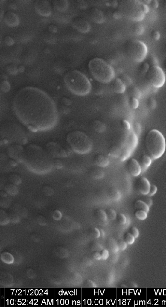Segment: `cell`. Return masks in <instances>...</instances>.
<instances>
[{
	"label": "cell",
	"instance_id": "obj_1",
	"mask_svg": "<svg viewBox=\"0 0 166 307\" xmlns=\"http://www.w3.org/2000/svg\"><path fill=\"white\" fill-rule=\"evenodd\" d=\"M14 108L19 120L33 132L50 129L58 120L55 103L37 88L28 87L20 90L14 99Z\"/></svg>",
	"mask_w": 166,
	"mask_h": 307
},
{
	"label": "cell",
	"instance_id": "obj_2",
	"mask_svg": "<svg viewBox=\"0 0 166 307\" xmlns=\"http://www.w3.org/2000/svg\"><path fill=\"white\" fill-rule=\"evenodd\" d=\"M52 156L41 147L31 145L24 151L23 160L28 168L38 174H45L50 172L53 166Z\"/></svg>",
	"mask_w": 166,
	"mask_h": 307
},
{
	"label": "cell",
	"instance_id": "obj_3",
	"mask_svg": "<svg viewBox=\"0 0 166 307\" xmlns=\"http://www.w3.org/2000/svg\"><path fill=\"white\" fill-rule=\"evenodd\" d=\"M64 80L68 89L75 95L86 96L91 90V84L89 79L79 71L68 72L65 75Z\"/></svg>",
	"mask_w": 166,
	"mask_h": 307
},
{
	"label": "cell",
	"instance_id": "obj_4",
	"mask_svg": "<svg viewBox=\"0 0 166 307\" xmlns=\"http://www.w3.org/2000/svg\"><path fill=\"white\" fill-rule=\"evenodd\" d=\"M88 67L92 77L100 83H109L114 77L115 72L112 67L100 58H95L90 60Z\"/></svg>",
	"mask_w": 166,
	"mask_h": 307
},
{
	"label": "cell",
	"instance_id": "obj_5",
	"mask_svg": "<svg viewBox=\"0 0 166 307\" xmlns=\"http://www.w3.org/2000/svg\"><path fill=\"white\" fill-rule=\"evenodd\" d=\"M145 146L152 159H159L164 154L165 150L166 142L164 135L157 130H150L146 136Z\"/></svg>",
	"mask_w": 166,
	"mask_h": 307
},
{
	"label": "cell",
	"instance_id": "obj_6",
	"mask_svg": "<svg viewBox=\"0 0 166 307\" xmlns=\"http://www.w3.org/2000/svg\"><path fill=\"white\" fill-rule=\"evenodd\" d=\"M67 140L75 152L80 154L88 153L91 150L92 142L85 133L80 131H74L68 134Z\"/></svg>",
	"mask_w": 166,
	"mask_h": 307
},
{
	"label": "cell",
	"instance_id": "obj_7",
	"mask_svg": "<svg viewBox=\"0 0 166 307\" xmlns=\"http://www.w3.org/2000/svg\"><path fill=\"white\" fill-rule=\"evenodd\" d=\"M144 3L138 0L124 1L120 2L119 10L125 17L136 22L143 20L146 14L143 9Z\"/></svg>",
	"mask_w": 166,
	"mask_h": 307
},
{
	"label": "cell",
	"instance_id": "obj_8",
	"mask_svg": "<svg viewBox=\"0 0 166 307\" xmlns=\"http://www.w3.org/2000/svg\"><path fill=\"white\" fill-rule=\"evenodd\" d=\"M126 53L133 61L137 63L142 62L147 54V48L144 42L133 40L130 41L126 47Z\"/></svg>",
	"mask_w": 166,
	"mask_h": 307
},
{
	"label": "cell",
	"instance_id": "obj_9",
	"mask_svg": "<svg viewBox=\"0 0 166 307\" xmlns=\"http://www.w3.org/2000/svg\"><path fill=\"white\" fill-rule=\"evenodd\" d=\"M146 74L148 81L153 87L159 88L163 86L165 80V75L159 66H151Z\"/></svg>",
	"mask_w": 166,
	"mask_h": 307
},
{
	"label": "cell",
	"instance_id": "obj_10",
	"mask_svg": "<svg viewBox=\"0 0 166 307\" xmlns=\"http://www.w3.org/2000/svg\"><path fill=\"white\" fill-rule=\"evenodd\" d=\"M34 7L36 12L41 16L48 17L52 14V6L50 2L46 0L36 1Z\"/></svg>",
	"mask_w": 166,
	"mask_h": 307
},
{
	"label": "cell",
	"instance_id": "obj_11",
	"mask_svg": "<svg viewBox=\"0 0 166 307\" xmlns=\"http://www.w3.org/2000/svg\"><path fill=\"white\" fill-rule=\"evenodd\" d=\"M47 151L52 157H65L68 156L67 152L54 142H50L46 146Z\"/></svg>",
	"mask_w": 166,
	"mask_h": 307
},
{
	"label": "cell",
	"instance_id": "obj_12",
	"mask_svg": "<svg viewBox=\"0 0 166 307\" xmlns=\"http://www.w3.org/2000/svg\"><path fill=\"white\" fill-rule=\"evenodd\" d=\"M4 21L6 25L11 27H17L20 23L19 16L12 11H8L5 14Z\"/></svg>",
	"mask_w": 166,
	"mask_h": 307
},
{
	"label": "cell",
	"instance_id": "obj_13",
	"mask_svg": "<svg viewBox=\"0 0 166 307\" xmlns=\"http://www.w3.org/2000/svg\"><path fill=\"white\" fill-rule=\"evenodd\" d=\"M72 26L78 31L83 33L89 32L90 29L89 24L86 20L80 18L75 19L72 23Z\"/></svg>",
	"mask_w": 166,
	"mask_h": 307
},
{
	"label": "cell",
	"instance_id": "obj_14",
	"mask_svg": "<svg viewBox=\"0 0 166 307\" xmlns=\"http://www.w3.org/2000/svg\"><path fill=\"white\" fill-rule=\"evenodd\" d=\"M19 145H12L8 148V152L11 157L17 160H23L24 151Z\"/></svg>",
	"mask_w": 166,
	"mask_h": 307
},
{
	"label": "cell",
	"instance_id": "obj_15",
	"mask_svg": "<svg viewBox=\"0 0 166 307\" xmlns=\"http://www.w3.org/2000/svg\"><path fill=\"white\" fill-rule=\"evenodd\" d=\"M127 167L129 172L134 177H137L141 172L140 165L135 159H132L129 160L127 164Z\"/></svg>",
	"mask_w": 166,
	"mask_h": 307
},
{
	"label": "cell",
	"instance_id": "obj_16",
	"mask_svg": "<svg viewBox=\"0 0 166 307\" xmlns=\"http://www.w3.org/2000/svg\"><path fill=\"white\" fill-rule=\"evenodd\" d=\"M149 181L146 178H141L139 179L137 183V188L139 192L144 195L148 194L150 187Z\"/></svg>",
	"mask_w": 166,
	"mask_h": 307
},
{
	"label": "cell",
	"instance_id": "obj_17",
	"mask_svg": "<svg viewBox=\"0 0 166 307\" xmlns=\"http://www.w3.org/2000/svg\"><path fill=\"white\" fill-rule=\"evenodd\" d=\"M95 162L96 165L102 168L107 166L109 163V160L105 155L99 154L95 156Z\"/></svg>",
	"mask_w": 166,
	"mask_h": 307
},
{
	"label": "cell",
	"instance_id": "obj_18",
	"mask_svg": "<svg viewBox=\"0 0 166 307\" xmlns=\"http://www.w3.org/2000/svg\"><path fill=\"white\" fill-rule=\"evenodd\" d=\"M151 158L147 155H144L141 160V172L146 171L151 164Z\"/></svg>",
	"mask_w": 166,
	"mask_h": 307
},
{
	"label": "cell",
	"instance_id": "obj_19",
	"mask_svg": "<svg viewBox=\"0 0 166 307\" xmlns=\"http://www.w3.org/2000/svg\"><path fill=\"white\" fill-rule=\"evenodd\" d=\"M54 5L57 11L60 12H63L67 10L69 4L67 1L57 0L54 1Z\"/></svg>",
	"mask_w": 166,
	"mask_h": 307
},
{
	"label": "cell",
	"instance_id": "obj_20",
	"mask_svg": "<svg viewBox=\"0 0 166 307\" xmlns=\"http://www.w3.org/2000/svg\"><path fill=\"white\" fill-rule=\"evenodd\" d=\"M8 194L5 192L1 193V206L4 208H7L10 206L12 202V199L8 196Z\"/></svg>",
	"mask_w": 166,
	"mask_h": 307
},
{
	"label": "cell",
	"instance_id": "obj_21",
	"mask_svg": "<svg viewBox=\"0 0 166 307\" xmlns=\"http://www.w3.org/2000/svg\"><path fill=\"white\" fill-rule=\"evenodd\" d=\"M4 190L5 193L11 196H16L19 193V189L16 185L11 183L5 185Z\"/></svg>",
	"mask_w": 166,
	"mask_h": 307
},
{
	"label": "cell",
	"instance_id": "obj_22",
	"mask_svg": "<svg viewBox=\"0 0 166 307\" xmlns=\"http://www.w3.org/2000/svg\"><path fill=\"white\" fill-rule=\"evenodd\" d=\"M114 88L116 92L119 93H122L125 92L126 86L121 79L117 78L115 81Z\"/></svg>",
	"mask_w": 166,
	"mask_h": 307
},
{
	"label": "cell",
	"instance_id": "obj_23",
	"mask_svg": "<svg viewBox=\"0 0 166 307\" xmlns=\"http://www.w3.org/2000/svg\"><path fill=\"white\" fill-rule=\"evenodd\" d=\"M135 208L138 210H141L147 212V213L149 211L150 207L146 203L142 200H137L134 203Z\"/></svg>",
	"mask_w": 166,
	"mask_h": 307
},
{
	"label": "cell",
	"instance_id": "obj_24",
	"mask_svg": "<svg viewBox=\"0 0 166 307\" xmlns=\"http://www.w3.org/2000/svg\"><path fill=\"white\" fill-rule=\"evenodd\" d=\"M0 224L1 225L4 226L10 222L8 214L5 211L1 209L0 211Z\"/></svg>",
	"mask_w": 166,
	"mask_h": 307
},
{
	"label": "cell",
	"instance_id": "obj_25",
	"mask_svg": "<svg viewBox=\"0 0 166 307\" xmlns=\"http://www.w3.org/2000/svg\"><path fill=\"white\" fill-rule=\"evenodd\" d=\"M92 126L93 129L98 132H103L105 129L104 124L98 121H94L92 123Z\"/></svg>",
	"mask_w": 166,
	"mask_h": 307
},
{
	"label": "cell",
	"instance_id": "obj_26",
	"mask_svg": "<svg viewBox=\"0 0 166 307\" xmlns=\"http://www.w3.org/2000/svg\"><path fill=\"white\" fill-rule=\"evenodd\" d=\"M8 180L11 183L16 185H19L22 182V179L20 176L16 174H11L9 175Z\"/></svg>",
	"mask_w": 166,
	"mask_h": 307
},
{
	"label": "cell",
	"instance_id": "obj_27",
	"mask_svg": "<svg viewBox=\"0 0 166 307\" xmlns=\"http://www.w3.org/2000/svg\"><path fill=\"white\" fill-rule=\"evenodd\" d=\"M92 175L95 179H100L104 177V172L101 169L95 168L92 171Z\"/></svg>",
	"mask_w": 166,
	"mask_h": 307
},
{
	"label": "cell",
	"instance_id": "obj_28",
	"mask_svg": "<svg viewBox=\"0 0 166 307\" xmlns=\"http://www.w3.org/2000/svg\"><path fill=\"white\" fill-rule=\"evenodd\" d=\"M95 217L100 221L104 222L107 219L106 212L102 209H99L96 212Z\"/></svg>",
	"mask_w": 166,
	"mask_h": 307
},
{
	"label": "cell",
	"instance_id": "obj_29",
	"mask_svg": "<svg viewBox=\"0 0 166 307\" xmlns=\"http://www.w3.org/2000/svg\"><path fill=\"white\" fill-rule=\"evenodd\" d=\"M109 154L113 157L118 158L121 155V151L119 148L114 146L110 149Z\"/></svg>",
	"mask_w": 166,
	"mask_h": 307
},
{
	"label": "cell",
	"instance_id": "obj_30",
	"mask_svg": "<svg viewBox=\"0 0 166 307\" xmlns=\"http://www.w3.org/2000/svg\"><path fill=\"white\" fill-rule=\"evenodd\" d=\"M10 222L13 223H17L19 222L20 220V216L15 212H11L8 214Z\"/></svg>",
	"mask_w": 166,
	"mask_h": 307
},
{
	"label": "cell",
	"instance_id": "obj_31",
	"mask_svg": "<svg viewBox=\"0 0 166 307\" xmlns=\"http://www.w3.org/2000/svg\"><path fill=\"white\" fill-rule=\"evenodd\" d=\"M110 196L111 198L115 201H118L121 197V194L119 191L115 189L110 190Z\"/></svg>",
	"mask_w": 166,
	"mask_h": 307
},
{
	"label": "cell",
	"instance_id": "obj_32",
	"mask_svg": "<svg viewBox=\"0 0 166 307\" xmlns=\"http://www.w3.org/2000/svg\"><path fill=\"white\" fill-rule=\"evenodd\" d=\"M145 29L144 26L141 24H138L134 27L133 32L135 34L137 35H143Z\"/></svg>",
	"mask_w": 166,
	"mask_h": 307
},
{
	"label": "cell",
	"instance_id": "obj_33",
	"mask_svg": "<svg viewBox=\"0 0 166 307\" xmlns=\"http://www.w3.org/2000/svg\"><path fill=\"white\" fill-rule=\"evenodd\" d=\"M135 216L138 220H146L147 217V213L141 210H138L135 212Z\"/></svg>",
	"mask_w": 166,
	"mask_h": 307
},
{
	"label": "cell",
	"instance_id": "obj_34",
	"mask_svg": "<svg viewBox=\"0 0 166 307\" xmlns=\"http://www.w3.org/2000/svg\"><path fill=\"white\" fill-rule=\"evenodd\" d=\"M107 218L111 220H115L117 218V214L114 210L110 209L108 210L106 212Z\"/></svg>",
	"mask_w": 166,
	"mask_h": 307
},
{
	"label": "cell",
	"instance_id": "obj_35",
	"mask_svg": "<svg viewBox=\"0 0 166 307\" xmlns=\"http://www.w3.org/2000/svg\"><path fill=\"white\" fill-rule=\"evenodd\" d=\"M129 104L131 108L132 109H137L139 106V102L138 99L135 97H132L130 100Z\"/></svg>",
	"mask_w": 166,
	"mask_h": 307
},
{
	"label": "cell",
	"instance_id": "obj_36",
	"mask_svg": "<svg viewBox=\"0 0 166 307\" xmlns=\"http://www.w3.org/2000/svg\"><path fill=\"white\" fill-rule=\"evenodd\" d=\"M117 221L120 224L125 225L127 222V219L124 214L119 213L117 215Z\"/></svg>",
	"mask_w": 166,
	"mask_h": 307
},
{
	"label": "cell",
	"instance_id": "obj_37",
	"mask_svg": "<svg viewBox=\"0 0 166 307\" xmlns=\"http://www.w3.org/2000/svg\"><path fill=\"white\" fill-rule=\"evenodd\" d=\"M43 192L47 196H52L54 193V191L52 188L48 186L44 187L43 189Z\"/></svg>",
	"mask_w": 166,
	"mask_h": 307
},
{
	"label": "cell",
	"instance_id": "obj_38",
	"mask_svg": "<svg viewBox=\"0 0 166 307\" xmlns=\"http://www.w3.org/2000/svg\"><path fill=\"white\" fill-rule=\"evenodd\" d=\"M52 217L54 220L59 221L62 218V215L61 212L56 210L54 211L52 214Z\"/></svg>",
	"mask_w": 166,
	"mask_h": 307
},
{
	"label": "cell",
	"instance_id": "obj_39",
	"mask_svg": "<svg viewBox=\"0 0 166 307\" xmlns=\"http://www.w3.org/2000/svg\"><path fill=\"white\" fill-rule=\"evenodd\" d=\"M4 40L6 44L9 46H12L14 43L13 39L10 36H5L4 38Z\"/></svg>",
	"mask_w": 166,
	"mask_h": 307
},
{
	"label": "cell",
	"instance_id": "obj_40",
	"mask_svg": "<svg viewBox=\"0 0 166 307\" xmlns=\"http://www.w3.org/2000/svg\"><path fill=\"white\" fill-rule=\"evenodd\" d=\"M121 80L125 86H129L131 84L132 82L131 78L127 75L123 76Z\"/></svg>",
	"mask_w": 166,
	"mask_h": 307
},
{
	"label": "cell",
	"instance_id": "obj_41",
	"mask_svg": "<svg viewBox=\"0 0 166 307\" xmlns=\"http://www.w3.org/2000/svg\"><path fill=\"white\" fill-rule=\"evenodd\" d=\"M157 191V187L155 185L153 184L150 185L149 192L147 195L149 196H152L156 193Z\"/></svg>",
	"mask_w": 166,
	"mask_h": 307
},
{
	"label": "cell",
	"instance_id": "obj_42",
	"mask_svg": "<svg viewBox=\"0 0 166 307\" xmlns=\"http://www.w3.org/2000/svg\"><path fill=\"white\" fill-rule=\"evenodd\" d=\"M150 65L147 62L144 63L141 66V71L143 74H147L150 68Z\"/></svg>",
	"mask_w": 166,
	"mask_h": 307
},
{
	"label": "cell",
	"instance_id": "obj_43",
	"mask_svg": "<svg viewBox=\"0 0 166 307\" xmlns=\"http://www.w3.org/2000/svg\"><path fill=\"white\" fill-rule=\"evenodd\" d=\"M38 223L42 226L46 225L47 224V220L42 215L39 216L37 218Z\"/></svg>",
	"mask_w": 166,
	"mask_h": 307
},
{
	"label": "cell",
	"instance_id": "obj_44",
	"mask_svg": "<svg viewBox=\"0 0 166 307\" xmlns=\"http://www.w3.org/2000/svg\"><path fill=\"white\" fill-rule=\"evenodd\" d=\"M161 35L159 32L156 30L153 31L152 33V37L153 40L158 41L160 38Z\"/></svg>",
	"mask_w": 166,
	"mask_h": 307
},
{
	"label": "cell",
	"instance_id": "obj_45",
	"mask_svg": "<svg viewBox=\"0 0 166 307\" xmlns=\"http://www.w3.org/2000/svg\"><path fill=\"white\" fill-rule=\"evenodd\" d=\"M122 125L125 129L128 130L131 129V126L130 124L127 120H123L122 121Z\"/></svg>",
	"mask_w": 166,
	"mask_h": 307
},
{
	"label": "cell",
	"instance_id": "obj_46",
	"mask_svg": "<svg viewBox=\"0 0 166 307\" xmlns=\"http://www.w3.org/2000/svg\"><path fill=\"white\" fill-rule=\"evenodd\" d=\"M149 60L150 62V63L151 64L152 66H158V61L156 58L154 56H151Z\"/></svg>",
	"mask_w": 166,
	"mask_h": 307
},
{
	"label": "cell",
	"instance_id": "obj_47",
	"mask_svg": "<svg viewBox=\"0 0 166 307\" xmlns=\"http://www.w3.org/2000/svg\"><path fill=\"white\" fill-rule=\"evenodd\" d=\"M133 130L136 134L137 135L139 134L141 131V128L140 124L138 123L135 124L134 126V130Z\"/></svg>",
	"mask_w": 166,
	"mask_h": 307
},
{
	"label": "cell",
	"instance_id": "obj_48",
	"mask_svg": "<svg viewBox=\"0 0 166 307\" xmlns=\"http://www.w3.org/2000/svg\"><path fill=\"white\" fill-rule=\"evenodd\" d=\"M142 200V201L144 202L145 203H146V204L149 206V207L151 206L153 204L152 200L149 197H145L143 200Z\"/></svg>",
	"mask_w": 166,
	"mask_h": 307
},
{
	"label": "cell",
	"instance_id": "obj_49",
	"mask_svg": "<svg viewBox=\"0 0 166 307\" xmlns=\"http://www.w3.org/2000/svg\"><path fill=\"white\" fill-rule=\"evenodd\" d=\"M48 30L51 33H54L57 32L58 29L56 26L51 25L48 27Z\"/></svg>",
	"mask_w": 166,
	"mask_h": 307
},
{
	"label": "cell",
	"instance_id": "obj_50",
	"mask_svg": "<svg viewBox=\"0 0 166 307\" xmlns=\"http://www.w3.org/2000/svg\"><path fill=\"white\" fill-rule=\"evenodd\" d=\"M127 241L129 243H132L134 241V238L130 233H128L126 236Z\"/></svg>",
	"mask_w": 166,
	"mask_h": 307
},
{
	"label": "cell",
	"instance_id": "obj_51",
	"mask_svg": "<svg viewBox=\"0 0 166 307\" xmlns=\"http://www.w3.org/2000/svg\"><path fill=\"white\" fill-rule=\"evenodd\" d=\"M131 230L133 236L135 237V238L137 237L138 235L139 232L137 228L135 227H133L131 229Z\"/></svg>",
	"mask_w": 166,
	"mask_h": 307
},
{
	"label": "cell",
	"instance_id": "obj_52",
	"mask_svg": "<svg viewBox=\"0 0 166 307\" xmlns=\"http://www.w3.org/2000/svg\"><path fill=\"white\" fill-rule=\"evenodd\" d=\"M149 105L150 108H153L156 106V102L154 99H150L149 102Z\"/></svg>",
	"mask_w": 166,
	"mask_h": 307
},
{
	"label": "cell",
	"instance_id": "obj_53",
	"mask_svg": "<svg viewBox=\"0 0 166 307\" xmlns=\"http://www.w3.org/2000/svg\"><path fill=\"white\" fill-rule=\"evenodd\" d=\"M152 7L156 9L159 7V2L156 0L151 1L150 3Z\"/></svg>",
	"mask_w": 166,
	"mask_h": 307
},
{
	"label": "cell",
	"instance_id": "obj_54",
	"mask_svg": "<svg viewBox=\"0 0 166 307\" xmlns=\"http://www.w3.org/2000/svg\"><path fill=\"white\" fill-rule=\"evenodd\" d=\"M143 9L144 13H145L146 14H147L149 12V8L148 6L147 5L144 4V3L143 5Z\"/></svg>",
	"mask_w": 166,
	"mask_h": 307
},
{
	"label": "cell",
	"instance_id": "obj_55",
	"mask_svg": "<svg viewBox=\"0 0 166 307\" xmlns=\"http://www.w3.org/2000/svg\"><path fill=\"white\" fill-rule=\"evenodd\" d=\"M57 163H56L55 165H56L57 168V167H58V168L59 167L60 168H62V163L60 162V161L57 160Z\"/></svg>",
	"mask_w": 166,
	"mask_h": 307
},
{
	"label": "cell",
	"instance_id": "obj_56",
	"mask_svg": "<svg viewBox=\"0 0 166 307\" xmlns=\"http://www.w3.org/2000/svg\"><path fill=\"white\" fill-rule=\"evenodd\" d=\"M18 70L20 72H23L24 70L23 67L22 66H20L19 68L18 69Z\"/></svg>",
	"mask_w": 166,
	"mask_h": 307
},
{
	"label": "cell",
	"instance_id": "obj_57",
	"mask_svg": "<svg viewBox=\"0 0 166 307\" xmlns=\"http://www.w3.org/2000/svg\"><path fill=\"white\" fill-rule=\"evenodd\" d=\"M10 165H12V166L14 165V166H15L16 165V162H15V161H13V160H11L10 161Z\"/></svg>",
	"mask_w": 166,
	"mask_h": 307
},
{
	"label": "cell",
	"instance_id": "obj_58",
	"mask_svg": "<svg viewBox=\"0 0 166 307\" xmlns=\"http://www.w3.org/2000/svg\"><path fill=\"white\" fill-rule=\"evenodd\" d=\"M165 71H166V62L165 63Z\"/></svg>",
	"mask_w": 166,
	"mask_h": 307
},
{
	"label": "cell",
	"instance_id": "obj_59",
	"mask_svg": "<svg viewBox=\"0 0 166 307\" xmlns=\"http://www.w3.org/2000/svg\"><path fill=\"white\" fill-rule=\"evenodd\" d=\"M24 291H25V295H26V290H24Z\"/></svg>",
	"mask_w": 166,
	"mask_h": 307
},
{
	"label": "cell",
	"instance_id": "obj_60",
	"mask_svg": "<svg viewBox=\"0 0 166 307\" xmlns=\"http://www.w3.org/2000/svg\"><path fill=\"white\" fill-rule=\"evenodd\" d=\"M94 296H95V290H94Z\"/></svg>",
	"mask_w": 166,
	"mask_h": 307
},
{
	"label": "cell",
	"instance_id": "obj_61",
	"mask_svg": "<svg viewBox=\"0 0 166 307\" xmlns=\"http://www.w3.org/2000/svg\"><path fill=\"white\" fill-rule=\"evenodd\" d=\"M120 300H121L120 299H119V301H120Z\"/></svg>",
	"mask_w": 166,
	"mask_h": 307
},
{
	"label": "cell",
	"instance_id": "obj_62",
	"mask_svg": "<svg viewBox=\"0 0 166 307\" xmlns=\"http://www.w3.org/2000/svg\"><path fill=\"white\" fill-rule=\"evenodd\" d=\"M7 300H8V299Z\"/></svg>",
	"mask_w": 166,
	"mask_h": 307
},
{
	"label": "cell",
	"instance_id": "obj_63",
	"mask_svg": "<svg viewBox=\"0 0 166 307\" xmlns=\"http://www.w3.org/2000/svg\"><path fill=\"white\" fill-rule=\"evenodd\" d=\"M165 7H166V3H165Z\"/></svg>",
	"mask_w": 166,
	"mask_h": 307
},
{
	"label": "cell",
	"instance_id": "obj_64",
	"mask_svg": "<svg viewBox=\"0 0 166 307\" xmlns=\"http://www.w3.org/2000/svg\"></svg>",
	"mask_w": 166,
	"mask_h": 307
}]
</instances>
